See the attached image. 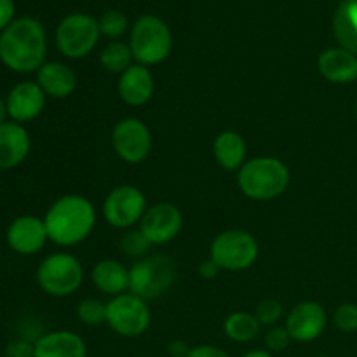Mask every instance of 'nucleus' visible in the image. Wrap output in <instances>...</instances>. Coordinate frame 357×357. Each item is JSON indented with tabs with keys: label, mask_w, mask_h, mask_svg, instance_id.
Wrapping results in <instances>:
<instances>
[{
	"label": "nucleus",
	"mask_w": 357,
	"mask_h": 357,
	"mask_svg": "<svg viewBox=\"0 0 357 357\" xmlns=\"http://www.w3.org/2000/svg\"><path fill=\"white\" fill-rule=\"evenodd\" d=\"M47 40L44 26L33 17L13 21L0 35V59L13 72H35L44 65Z\"/></svg>",
	"instance_id": "nucleus-1"
},
{
	"label": "nucleus",
	"mask_w": 357,
	"mask_h": 357,
	"mask_svg": "<svg viewBox=\"0 0 357 357\" xmlns=\"http://www.w3.org/2000/svg\"><path fill=\"white\" fill-rule=\"evenodd\" d=\"M49 241L58 246H75L89 237L96 225V211L89 199L79 194L59 197L44 216Z\"/></svg>",
	"instance_id": "nucleus-2"
},
{
	"label": "nucleus",
	"mask_w": 357,
	"mask_h": 357,
	"mask_svg": "<svg viewBox=\"0 0 357 357\" xmlns=\"http://www.w3.org/2000/svg\"><path fill=\"white\" fill-rule=\"evenodd\" d=\"M237 185L253 201H272L288 188L289 169L275 157H255L237 171Z\"/></svg>",
	"instance_id": "nucleus-3"
},
{
	"label": "nucleus",
	"mask_w": 357,
	"mask_h": 357,
	"mask_svg": "<svg viewBox=\"0 0 357 357\" xmlns=\"http://www.w3.org/2000/svg\"><path fill=\"white\" fill-rule=\"evenodd\" d=\"M132 58L143 66L159 65L169 56L173 35L160 17L146 14L135 23L129 37Z\"/></svg>",
	"instance_id": "nucleus-4"
},
{
	"label": "nucleus",
	"mask_w": 357,
	"mask_h": 357,
	"mask_svg": "<svg viewBox=\"0 0 357 357\" xmlns=\"http://www.w3.org/2000/svg\"><path fill=\"white\" fill-rule=\"evenodd\" d=\"M176 279L174 261L166 255H152L129 268V291L143 300L159 298L171 289Z\"/></svg>",
	"instance_id": "nucleus-5"
},
{
	"label": "nucleus",
	"mask_w": 357,
	"mask_h": 357,
	"mask_svg": "<svg viewBox=\"0 0 357 357\" xmlns=\"http://www.w3.org/2000/svg\"><path fill=\"white\" fill-rule=\"evenodd\" d=\"M37 281L42 291L51 296H70L79 291L84 282L82 264L73 255H49L37 271Z\"/></svg>",
	"instance_id": "nucleus-6"
},
{
	"label": "nucleus",
	"mask_w": 357,
	"mask_h": 357,
	"mask_svg": "<svg viewBox=\"0 0 357 357\" xmlns=\"http://www.w3.org/2000/svg\"><path fill=\"white\" fill-rule=\"evenodd\" d=\"M260 246L258 241L246 230H225L211 243V260L222 271H246L257 261Z\"/></svg>",
	"instance_id": "nucleus-7"
},
{
	"label": "nucleus",
	"mask_w": 357,
	"mask_h": 357,
	"mask_svg": "<svg viewBox=\"0 0 357 357\" xmlns=\"http://www.w3.org/2000/svg\"><path fill=\"white\" fill-rule=\"evenodd\" d=\"M100 23L89 14H70L56 30V45L59 52L70 59L89 54L100 40Z\"/></svg>",
	"instance_id": "nucleus-8"
},
{
	"label": "nucleus",
	"mask_w": 357,
	"mask_h": 357,
	"mask_svg": "<svg viewBox=\"0 0 357 357\" xmlns=\"http://www.w3.org/2000/svg\"><path fill=\"white\" fill-rule=\"evenodd\" d=\"M150 321L152 312L146 305V300L132 293L114 296L107 303V324L121 337H139L149 330Z\"/></svg>",
	"instance_id": "nucleus-9"
},
{
	"label": "nucleus",
	"mask_w": 357,
	"mask_h": 357,
	"mask_svg": "<svg viewBox=\"0 0 357 357\" xmlns=\"http://www.w3.org/2000/svg\"><path fill=\"white\" fill-rule=\"evenodd\" d=\"M146 209L145 194L132 185L114 188L103 202L105 220L115 229H132L142 222Z\"/></svg>",
	"instance_id": "nucleus-10"
},
{
	"label": "nucleus",
	"mask_w": 357,
	"mask_h": 357,
	"mask_svg": "<svg viewBox=\"0 0 357 357\" xmlns=\"http://www.w3.org/2000/svg\"><path fill=\"white\" fill-rule=\"evenodd\" d=\"M112 146L128 164H139L152 150V135L139 119H122L112 131Z\"/></svg>",
	"instance_id": "nucleus-11"
},
{
	"label": "nucleus",
	"mask_w": 357,
	"mask_h": 357,
	"mask_svg": "<svg viewBox=\"0 0 357 357\" xmlns=\"http://www.w3.org/2000/svg\"><path fill=\"white\" fill-rule=\"evenodd\" d=\"M183 227L181 211L171 202H159L149 208L139 222V230L152 243V246L167 244L180 234Z\"/></svg>",
	"instance_id": "nucleus-12"
},
{
	"label": "nucleus",
	"mask_w": 357,
	"mask_h": 357,
	"mask_svg": "<svg viewBox=\"0 0 357 357\" xmlns=\"http://www.w3.org/2000/svg\"><path fill=\"white\" fill-rule=\"evenodd\" d=\"M326 324L328 316L324 307L312 300H305L293 307L291 312L286 317L284 326L291 335V340L307 344L319 338Z\"/></svg>",
	"instance_id": "nucleus-13"
},
{
	"label": "nucleus",
	"mask_w": 357,
	"mask_h": 357,
	"mask_svg": "<svg viewBox=\"0 0 357 357\" xmlns=\"http://www.w3.org/2000/svg\"><path fill=\"white\" fill-rule=\"evenodd\" d=\"M49 236L44 220L31 215L17 216L7 229V243L20 255H35L45 246Z\"/></svg>",
	"instance_id": "nucleus-14"
},
{
	"label": "nucleus",
	"mask_w": 357,
	"mask_h": 357,
	"mask_svg": "<svg viewBox=\"0 0 357 357\" xmlns=\"http://www.w3.org/2000/svg\"><path fill=\"white\" fill-rule=\"evenodd\" d=\"M7 112L14 122L37 119L45 107V93L37 82H20L7 94Z\"/></svg>",
	"instance_id": "nucleus-15"
},
{
	"label": "nucleus",
	"mask_w": 357,
	"mask_h": 357,
	"mask_svg": "<svg viewBox=\"0 0 357 357\" xmlns=\"http://www.w3.org/2000/svg\"><path fill=\"white\" fill-rule=\"evenodd\" d=\"M155 82L149 66H143L139 63L129 66L119 79V94L122 101L129 107H142L149 103L153 96Z\"/></svg>",
	"instance_id": "nucleus-16"
},
{
	"label": "nucleus",
	"mask_w": 357,
	"mask_h": 357,
	"mask_svg": "<svg viewBox=\"0 0 357 357\" xmlns=\"http://www.w3.org/2000/svg\"><path fill=\"white\" fill-rule=\"evenodd\" d=\"M30 135L20 122L0 124V169H13L26 159L30 152Z\"/></svg>",
	"instance_id": "nucleus-17"
},
{
	"label": "nucleus",
	"mask_w": 357,
	"mask_h": 357,
	"mask_svg": "<svg viewBox=\"0 0 357 357\" xmlns=\"http://www.w3.org/2000/svg\"><path fill=\"white\" fill-rule=\"evenodd\" d=\"M321 75L333 84H351L357 80V56L344 47L326 49L317 59Z\"/></svg>",
	"instance_id": "nucleus-18"
},
{
	"label": "nucleus",
	"mask_w": 357,
	"mask_h": 357,
	"mask_svg": "<svg viewBox=\"0 0 357 357\" xmlns=\"http://www.w3.org/2000/svg\"><path fill=\"white\" fill-rule=\"evenodd\" d=\"M37 84L42 87L45 96L63 100L75 91L77 75L65 63L49 61L37 70Z\"/></svg>",
	"instance_id": "nucleus-19"
},
{
	"label": "nucleus",
	"mask_w": 357,
	"mask_h": 357,
	"mask_svg": "<svg viewBox=\"0 0 357 357\" xmlns=\"http://www.w3.org/2000/svg\"><path fill=\"white\" fill-rule=\"evenodd\" d=\"M87 347L82 337L73 331H52L35 342L33 357H86Z\"/></svg>",
	"instance_id": "nucleus-20"
},
{
	"label": "nucleus",
	"mask_w": 357,
	"mask_h": 357,
	"mask_svg": "<svg viewBox=\"0 0 357 357\" xmlns=\"http://www.w3.org/2000/svg\"><path fill=\"white\" fill-rule=\"evenodd\" d=\"M215 159L223 169L239 171L246 162L248 145L246 139L236 131H223L216 136L213 143Z\"/></svg>",
	"instance_id": "nucleus-21"
},
{
	"label": "nucleus",
	"mask_w": 357,
	"mask_h": 357,
	"mask_svg": "<svg viewBox=\"0 0 357 357\" xmlns=\"http://www.w3.org/2000/svg\"><path fill=\"white\" fill-rule=\"evenodd\" d=\"M93 282L101 293L112 298L124 295L129 289V271L117 260H101L93 268Z\"/></svg>",
	"instance_id": "nucleus-22"
},
{
	"label": "nucleus",
	"mask_w": 357,
	"mask_h": 357,
	"mask_svg": "<svg viewBox=\"0 0 357 357\" xmlns=\"http://www.w3.org/2000/svg\"><path fill=\"white\" fill-rule=\"evenodd\" d=\"M333 33L340 47L357 56V0H344L333 16Z\"/></svg>",
	"instance_id": "nucleus-23"
},
{
	"label": "nucleus",
	"mask_w": 357,
	"mask_h": 357,
	"mask_svg": "<svg viewBox=\"0 0 357 357\" xmlns=\"http://www.w3.org/2000/svg\"><path fill=\"white\" fill-rule=\"evenodd\" d=\"M225 335L237 344H248L260 335L261 324L255 314L234 312L230 314L223 324Z\"/></svg>",
	"instance_id": "nucleus-24"
},
{
	"label": "nucleus",
	"mask_w": 357,
	"mask_h": 357,
	"mask_svg": "<svg viewBox=\"0 0 357 357\" xmlns=\"http://www.w3.org/2000/svg\"><path fill=\"white\" fill-rule=\"evenodd\" d=\"M132 52L129 44H124V42H110L107 47L101 51L100 54V61L101 66H103L107 72L110 73H122L132 65Z\"/></svg>",
	"instance_id": "nucleus-25"
},
{
	"label": "nucleus",
	"mask_w": 357,
	"mask_h": 357,
	"mask_svg": "<svg viewBox=\"0 0 357 357\" xmlns=\"http://www.w3.org/2000/svg\"><path fill=\"white\" fill-rule=\"evenodd\" d=\"M77 317L87 326H100L107 323V303L96 298H86L77 305Z\"/></svg>",
	"instance_id": "nucleus-26"
},
{
	"label": "nucleus",
	"mask_w": 357,
	"mask_h": 357,
	"mask_svg": "<svg viewBox=\"0 0 357 357\" xmlns=\"http://www.w3.org/2000/svg\"><path fill=\"white\" fill-rule=\"evenodd\" d=\"M98 23H100L101 35L107 38H119L128 30V20L119 10H108L98 20Z\"/></svg>",
	"instance_id": "nucleus-27"
},
{
	"label": "nucleus",
	"mask_w": 357,
	"mask_h": 357,
	"mask_svg": "<svg viewBox=\"0 0 357 357\" xmlns=\"http://www.w3.org/2000/svg\"><path fill=\"white\" fill-rule=\"evenodd\" d=\"M150 246H152V243L146 239V236L139 229L128 230L121 241L122 251L128 257H143L149 251Z\"/></svg>",
	"instance_id": "nucleus-28"
},
{
	"label": "nucleus",
	"mask_w": 357,
	"mask_h": 357,
	"mask_svg": "<svg viewBox=\"0 0 357 357\" xmlns=\"http://www.w3.org/2000/svg\"><path fill=\"white\" fill-rule=\"evenodd\" d=\"M257 319L260 321L261 326H274L282 316V305L278 300H264V302L258 303L257 312H255Z\"/></svg>",
	"instance_id": "nucleus-29"
},
{
	"label": "nucleus",
	"mask_w": 357,
	"mask_h": 357,
	"mask_svg": "<svg viewBox=\"0 0 357 357\" xmlns=\"http://www.w3.org/2000/svg\"><path fill=\"white\" fill-rule=\"evenodd\" d=\"M335 324L344 333L357 331V305L356 303H344L335 312Z\"/></svg>",
	"instance_id": "nucleus-30"
},
{
	"label": "nucleus",
	"mask_w": 357,
	"mask_h": 357,
	"mask_svg": "<svg viewBox=\"0 0 357 357\" xmlns=\"http://www.w3.org/2000/svg\"><path fill=\"white\" fill-rule=\"evenodd\" d=\"M289 344H291V335L286 330V326H272L265 335V345L271 352L284 351Z\"/></svg>",
	"instance_id": "nucleus-31"
},
{
	"label": "nucleus",
	"mask_w": 357,
	"mask_h": 357,
	"mask_svg": "<svg viewBox=\"0 0 357 357\" xmlns=\"http://www.w3.org/2000/svg\"><path fill=\"white\" fill-rule=\"evenodd\" d=\"M33 354L35 345L28 344V342L24 340L13 342L6 351V357H33Z\"/></svg>",
	"instance_id": "nucleus-32"
},
{
	"label": "nucleus",
	"mask_w": 357,
	"mask_h": 357,
	"mask_svg": "<svg viewBox=\"0 0 357 357\" xmlns=\"http://www.w3.org/2000/svg\"><path fill=\"white\" fill-rule=\"evenodd\" d=\"M188 357H229V354L215 345H199V347L192 349Z\"/></svg>",
	"instance_id": "nucleus-33"
},
{
	"label": "nucleus",
	"mask_w": 357,
	"mask_h": 357,
	"mask_svg": "<svg viewBox=\"0 0 357 357\" xmlns=\"http://www.w3.org/2000/svg\"><path fill=\"white\" fill-rule=\"evenodd\" d=\"M14 2L13 0H0V30H6L13 23Z\"/></svg>",
	"instance_id": "nucleus-34"
},
{
	"label": "nucleus",
	"mask_w": 357,
	"mask_h": 357,
	"mask_svg": "<svg viewBox=\"0 0 357 357\" xmlns=\"http://www.w3.org/2000/svg\"><path fill=\"white\" fill-rule=\"evenodd\" d=\"M220 271H222V268H220L211 258L201 261V265H199V274H201L202 279H215L216 275L220 274Z\"/></svg>",
	"instance_id": "nucleus-35"
},
{
	"label": "nucleus",
	"mask_w": 357,
	"mask_h": 357,
	"mask_svg": "<svg viewBox=\"0 0 357 357\" xmlns=\"http://www.w3.org/2000/svg\"><path fill=\"white\" fill-rule=\"evenodd\" d=\"M192 349L188 347L185 342L181 340H174L171 342L169 347H167V352H169L171 357H188V354H190Z\"/></svg>",
	"instance_id": "nucleus-36"
},
{
	"label": "nucleus",
	"mask_w": 357,
	"mask_h": 357,
	"mask_svg": "<svg viewBox=\"0 0 357 357\" xmlns=\"http://www.w3.org/2000/svg\"><path fill=\"white\" fill-rule=\"evenodd\" d=\"M243 357H272L271 351H264V349H255V351L246 352Z\"/></svg>",
	"instance_id": "nucleus-37"
},
{
	"label": "nucleus",
	"mask_w": 357,
	"mask_h": 357,
	"mask_svg": "<svg viewBox=\"0 0 357 357\" xmlns=\"http://www.w3.org/2000/svg\"><path fill=\"white\" fill-rule=\"evenodd\" d=\"M7 117H9V112H7V103L0 98V124L7 122Z\"/></svg>",
	"instance_id": "nucleus-38"
},
{
	"label": "nucleus",
	"mask_w": 357,
	"mask_h": 357,
	"mask_svg": "<svg viewBox=\"0 0 357 357\" xmlns=\"http://www.w3.org/2000/svg\"><path fill=\"white\" fill-rule=\"evenodd\" d=\"M319 357H326V356H319Z\"/></svg>",
	"instance_id": "nucleus-39"
}]
</instances>
